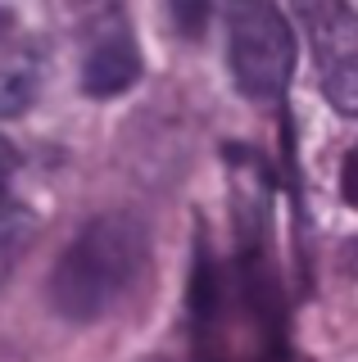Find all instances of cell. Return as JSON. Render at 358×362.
<instances>
[{"label": "cell", "mask_w": 358, "mask_h": 362, "mask_svg": "<svg viewBox=\"0 0 358 362\" xmlns=\"http://www.w3.org/2000/svg\"><path fill=\"white\" fill-rule=\"evenodd\" d=\"M145 226L127 213L91 218L50 272V303L69 322H96L137 286L145 267Z\"/></svg>", "instance_id": "cell-1"}, {"label": "cell", "mask_w": 358, "mask_h": 362, "mask_svg": "<svg viewBox=\"0 0 358 362\" xmlns=\"http://www.w3.org/2000/svg\"><path fill=\"white\" fill-rule=\"evenodd\" d=\"M227 59L241 95L250 100H282L295 68V37L282 9L272 5H236L227 28Z\"/></svg>", "instance_id": "cell-2"}, {"label": "cell", "mask_w": 358, "mask_h": 362, "mask_svg": "<svg viewBox=\"0 0 358 362\" xmlns=\"http://www.w3.org/2000/svg\"><path fill=\"white\" fill-rule=\"evenodd\" d=\"M318 23V59H322V86L340 113L358 109V59H354V14L345 5L322 9Z\"/></svg>", "instance_id": "cell-3"}, {"label": "cell", "mask_w": 358, "mask_h": 362, "mask_svg": "<svg viewBox=\"0 0 358 362\" xmlns=\"http://www.w3.org/2000/svg\"><path fill=\"white\" fill-rule=\"evenodd\" d=\"M137 77H141V50L132 41V32L122 23L96 32L86 54H82V90L86 95H96V100L122 95Z\"/></svg>", "instance_id": "cell-4"}, {"label": "cell", "mask_w": 358, "mask_h": 362, "mask_svg": "<svg viewBox=\"0 0 358 362\" xmlns=\"http://www.w3.org/2000/svg\"><path fill=\"white\" fill-rule=\"evenodd\" d=\"M32 235V213L23 209V204H0V281L9 276V267L18 263V254H23Z\"/></svg>", "instance_id": "cell-5"}, {"label": "cell", "mask_w": 358, "mask_h": 362, "mask_svg": "<svg viewBox=\"0 0 358 362\" xmlns=\"http://www.w3.org/2000/svg\"><path fill=\"white\" fill-rule=\"evenodd\" d=\"M37 86H41V73H37V64H28V59H18V64H9L5 73H0V113H23L32 100H37Z\"/></svg>", "instance_id": "cell-6"}, {"label": "cell", "mask_w": 358, "mask_h": 362, "mask_svg": "<svg viewBox=\"0 0 358 362\" xmlns=\"http://www.w3.org/2000/svg\"><path fill=\"white\" fill-rule=\"evenodd\" d=\"M214 299H218V290H214V281H209V258H200L195 263V290H191V308L204 317L209 308H214Z\"/></svg>", "instance_id": "cell-7"}, {"label": "cell", "mask_w": 358, "mask_h": 362, "mask_svg": "<svg viewBox=\"0 0 358 362\" xmlns=\"http://www.w3.org/2000/svg\"><path fill=\"white\" fill-rule=\"evenodd\" d=\"M14 173H18V150L0 136V204H5V195H9V181H14Z\"/></svg>", "instance_id": "cell-8"}, {"label": "cell", "mask_w": 358, "mask_h": 362, "mask_svg": "<svg viewBox=\"0 0 358 362\" xmlns=\"http://www.w3.org/2000/svg\"><path fill=\"white\" fill-rule=\"evenodd\" d=\"M145 362H168V358H145Z\"/></svg>", "instance_id": "cell-9"}]
</instances>
